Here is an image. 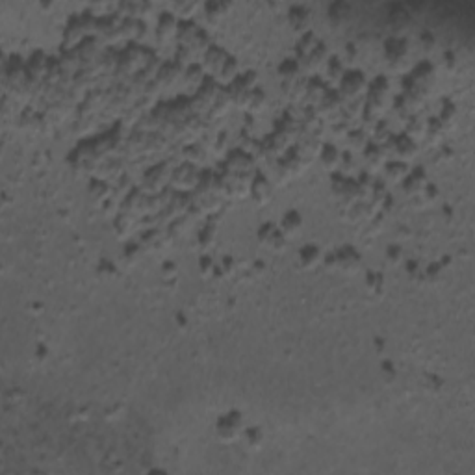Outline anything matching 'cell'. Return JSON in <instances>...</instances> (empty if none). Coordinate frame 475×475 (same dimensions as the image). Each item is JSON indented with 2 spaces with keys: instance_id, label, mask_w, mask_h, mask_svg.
<instances>
[{
  "instance_id": "cell-1",
  "label": "cell",
  "mask_w": 475,
  "mask_h": 475,
  "mask_svg": "<svg viewBox=\"0 0 475 475\" xmlns=\"http://www.w3.org/2000/svg\"><path fill=\"white\" fill-rule=\"evenodd\" d=\"M299 262L301 266H305V268H314L316 264L319 262V249L316 245L303 247L299 253Z\"/></svg>"
},
{
  "instance_id": "cell-2",
  "label": "cell",
  "mask_w": 475,
  "mask_h": 475,
  "mask_svg": "<svg viewBox=\"0 0 475 475\" xmlns=\"http://www.w3.org/2000/svg\"><path fill=\"white\" fill-rule=\"evenodd\" d=\"M282 232L286 234V236H291V234H295L297 230L301 229V215L297 214V212H290V214H286V217H284L282 221Z\"/></svg>"
},
{
  "instance_id": "cell-3",
  "label": "cell",
  "mask_w": 475,
  "mask_h": 475,
  "mask_svg": "<svg viewBox=\"0 0 475 475\" xmlns=\"http://www.w3.org/2000/svg\"><path fill=\"white\" fill-rule=\"evenodd\" d=\"M245 438H247V444L251 445L253 447V444H254V447H258V445L262 444V440H264V436H262V433H260V429H249L245 433Z\"/></svg>"
},
{
  "instance_id": "cell-4",
  "label": "cell",
  "mask_w": 475,
  "mask_h": 475,
  "mask_svg": "<svg viewBox=\"0 0 475 475\" xmlns=\"http://www.w3.org/2000/svg\"><path fill=\"white\" fill-rule=\"evenodd\" d=\"M401 253H403V251H401L399 247H390V249H388V260H390L392 264H397V260H396V258H397Z\"/></svg>"
}]
</instances>
